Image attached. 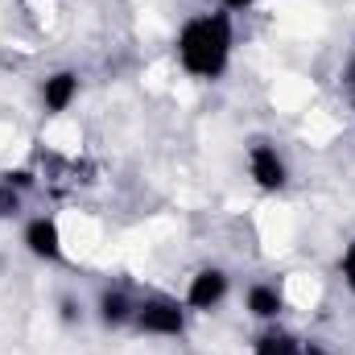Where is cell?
I'll use <instances>...</instances> for the list:
<instances>
[{
    "mask_svg": "<svg viewBox=\"0 0 355 355\" xmlns=\"http://www.w3.org/2000/svg\"><path fill=\"white\" fill-rule=\"evenodd\" d=\"M236 17L223 8H198L182 17L174 33V67L190 83H223L232 62H236Z\"/></svg>",
    "mask_w": 355,
    "mask_h": 355,
    "instance_id": "obj_1",
    "label": "cell"
},
{
    "mask_svg": "<svg viewBox=\"0 0 355 355\" xmlns=\"http://www.w3.org/2000/svg\"><path fill=\"white\" fill-rule=\"evenodd\" d=\"M194 314L186 310L182 293H166V289H145L137 293V310H132V327L128 335L149 339V343H174L190 335Z\"/></svg>",
    "mask_w": 355,
    "mask_h": 355,
    "instance_id": "obj_2",
    "label": "cell"
},
{
    "mask_svg": "<svg viewBox=\"0 0 355 355\" xmlns=\"http://www.w3.org/2000/svg\"><path fill=\"white\" fill-rule=\"evenodd\" d=\"M244 174L261 194H285L289 178H293V166H289L285 149L272 137H252L244 145Z\"/></svg>",
    "mask_w": 355,
    "mask_h": 355,
    "instance_id": "obj_3",
    "label": "cell"
},
{
    "mask_svg": "<svg viewBox=\"0 0 355 355\" xmlns=\"http://www.w3.org/2000/svg\"><path fill=\"white\" fill-rule=\"evenodd\" d=\"M21 248L29 261L37 265H62L71 257V240H67V223L50 211H37V215H25L21 223Z\"/></svg>",
    "mask_w": 355,
    "mask_h": 355,
    "instance_id": "obj_4",
    "label": "cell"
},
{
    "mask_svg": "<svg viewBox=\"0 0 355 355\" xmlns=\"http://www.w3.org/2000/svg\"><path fill=\"white\" fill-rule=\"evenodd\" d=\"M232 293H236V277H232V268L223 265H198L190 277H186V285H182V302H186V310L198 318V314H215V310H223L227 302H232Z\"/></svg>",
    "mask_w": 355,
    "mask_h": 355,
    "instance_id": "obj_5",
    "label": "cell"
},
{
    "mask_svg": "<svg viewBox=\"0 0 355 355\" xmlns=\"http://www.w3.org/2000/svg\"><path fill=\"white\" fill-rule=\"evenodd\" d=\"M79 99H83V75L75 67H54V71L42 75V83H37V107H42L46 120H67Z\"/></svg>",
    "mask_w": 355,
    "mask_h": 355,
    "instance_id": "obj_6",
    "label": "cell"
},
{
    "mask_svg": "<svg viewBox=\"0 0 355 355\" xmlns=\"http://www.w3.org/2000/svg\"><path fill=\"white\" fill-rule=\"evenodd\" d=\"M240 306H244V314L257 327H277L285 318V310H289L285 281L281 277H257V281H248L244 293H240Z\"/></svg>",
    "mask_w": 355,
    "mask_h": 355,
    "instance_id": "obj_7",
    "label": "cell"
},
{
    "mask_svg": "<svg viewBox=\"0 0 355 355\" xmlns=\"http://www.w3.org/2000/svg\"><path fill=\"white\" fill-rule=\"evenodd\" d=\"M132 310H137V293L124 289V285H103L91 297V318L107 335H124L132 327Z\"/></svg>",
    "mask_w": 355,
    "mask_h": 355,
    "instance_id": "obj_8",
    "label": "cell"
},
{
    "mask_svg": "<svg viewBox=\"0 0 355 355\" xmlns=\"http://www.w3.org/2000/svg\"><path fill=\"white\" fill-rule=\"evenodd\" d=\"M252 355H322V347L289 327H261L257 339H252Z\"/></svg>",
    "mask_w": 355,
    "mask_h": 355,
    "instance_id": "obj_9",
    "label": "cell"
},
{
    "mask_svg": "<svg viewBox=\"0 0 355 355\" xmlns=\"http://www.w3.org/2000/svg\"><path fill=\"white\" fill-rule=\"evenodd\" d=\"M285 281V297H289V310H306V306H314L318 302V293H322V285L310 277L306 281V272H289V277H281Z\"/></svg>",
    "mask_w": 355,
    "mask_h": 355,
    "instance_id": "obj_10",
    "label": "cell"
},
{
    "mask_svg": "<svg viewBox=\"0 0 355 355\" xmlns=\"http://www.w3.org/2000/svg\"><path fill=\"white\" fill-rule=\"evenodd\" d=\"M335 268H339V277H343V289L352 293V302H355V236L343 244V252H339Z\"/></svg>",
    "mask_w": 355,
    "mask_h": 355,
    "instance_id": "obj_11",
    "label": "cell"
},
{
    "mask_svg": "<svg viewBox=\"0 0 355 355\" xmlns=\"http://www.w3.org/2000/svg\"><path fill=\"white\" fill-rule=\"evenodd\" d=\"M261 0H215V8H223V12H232V17H240V12H252Z\"/></svg>",
    "mask_w": 355,
    "mask_h": 355,
    "instance_id": "obj_12",
    "label": "cell"
},
{
    "mask_svg": "<svg viewBox=\"0 0 355 355\" xmlns=\"http://www.w3.org/2000/svg\"><path fill=\"white\" fill-rule=\"evenodd\" d=\"M347 83H352V91H355V50H352V58H347Z\"/></svg>",
    "mask_w": 355,
    "mask_h": 355,
    "instance_id": "obj_13",
    "label": "cell"
},
{
    "mask_svg": "<svg viewBox=\"0 0 355 355\" xmlns=\"http://www.w3.org/2000/svg\"><path fill=\"white\" fill-rule=\"evenodd\" d=\"M42 4H46V0H42Z\"/></svg>",
    "mask_w": 355,
    "mask_h": 355,
    "instance_id": "obj_14",
    "label": "cell"
}]
</instances>
